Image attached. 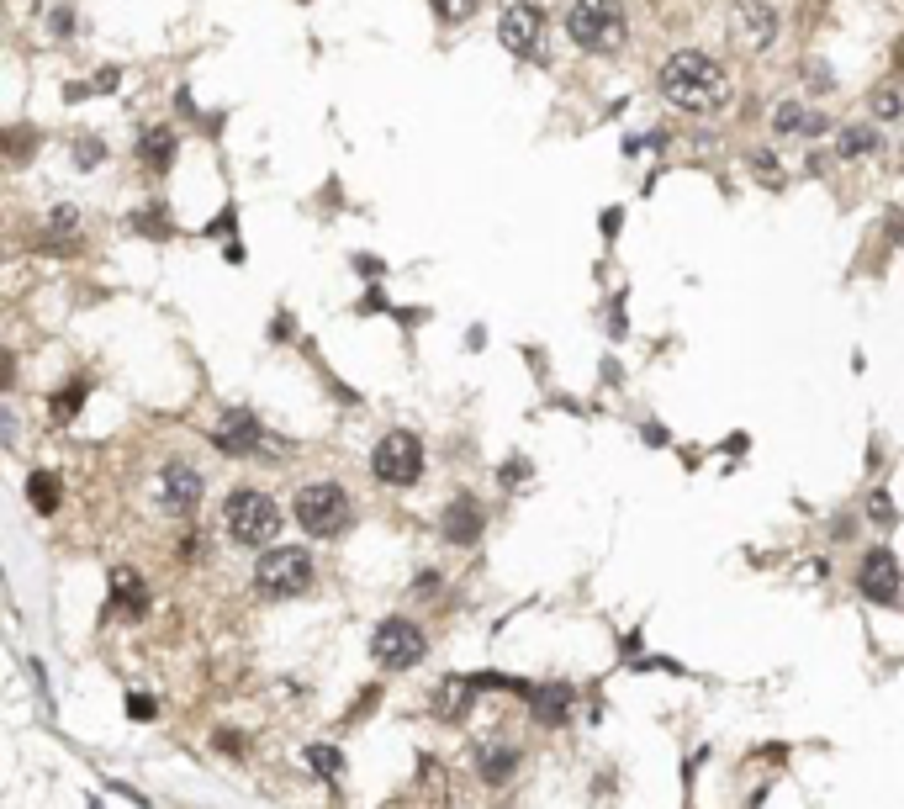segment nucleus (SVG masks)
<instances>
[{"instance_id": "nucleus-32", "label": "nucleus", "mask_w": 904, "mask_h": 809, "mask_svg": "<svg viewBox=\"0 0 904 809\" xmlns=\"http://www.w3.org/2000/svg\"><path fill=\"white\" fill-rule=\"evenodd\" d=\"M90 809H101V804H96V799H90Z\"/></svg>"}, {"instance_id": "nucleus-5", "label": "nucleus", "mask_w": 904, "mask_h": 809, "mask_svg": "<svg viewBox=\"0 0 904 809\" xmlns=\"http://www.w3.org/2000/svg\"><path fill=\"white\" fill-rule=\"evenodd\" d=\"M371 471H376V482H386V487H413L418 476H423V445H418V434H408V429L381 434L376 450H371Z\"/></svg>"}, {"instance_id": "nucleus-3", "label": "nucleus", "mask_w": 904, "mask_h": 809, "mask_svg": "<svg viewBox=\"0 0 904 809\" xmlns=\"http://www.w3.org/2000/svg\"><path fill=\"white\" fill-rule=\"evenodd\" d=\"M223 524H228V535L238 545L260 550V545H270L275 535H281V508H275V498L260 492V487H238L223 503Z\"/></svg>"}, {"instance_id": "nucleus-11", "label": "nucleus", "mask_w": 904, "mask_h": 809, "mask_svg": "<svg viewBox=\"0 0 904 809\" xmlns=\"http://www.w3.org/2000/svg\"><path fill=\"white\" fill-rule=\"evenodd\" d=\"M540 32H545V11L534 6V0H513L503 11V22H497V38H503L508 53H534L540 48Z\"/></svg>"}, {"instance_id": "nucleus-28", "label": "nucleus", "mask_w": 904, "mask_h": 809, "mask_svg": "<svg viewBox=\"0 0 904 809\" xmlns=\"http://www.w3.org/2000/svg\"><path fill=\"white\" fill-rule=\"evenodd\" d=\"M127 714H133L138 725H149L159 709H154V698H149V693H127Z\"/></svg>"}, {"instance_id": "nucleus-7", "label": "nucleus", "mask_w": 904, "mask_h": 809, "mask_svg": "<svg viewBox=\"0 0 904 809\" xmlns=\"http://www.w3.org/2000/svg\"><path fill=\"white\" fill-rule=\"evenodd\" d=\"M371 656L386 672H408L423 661V630L413 619H381L371 630Z\"/></svg>"}, {"instance_id": "nucleus-26", "label": "nucleus", "mask_w": 904, "mask_h": 809, "mask_svg": "<svg viewBox=\"0 0 904 809\" xmlns=\"http://www.w3.org/2000/svg\"><path fill=\"white\" fill-rule=\"evenodd\" d=\"M867 513H873L878 529H894V519H899L894 503H889V492H873V498H867Z\"/></svg>"}, {"instance_id": "nucleus-1", "label": "nucleus", "mask_w": 904, "mask_h": 809, "mask_svg": "<svg viewBox=\"0 0 904 809\" xmlns=\"http://www.w3.org/2000/svg\"><path fill=\"white\" fill-rule=\"evenodd\" d=\"M656 85H661V96H667V106L693 112V117H709V112H725L730 106V75L698 48H677L672 59L656 69Z\"/></svg>"}, {"instance_id": "nucleus-13", "label": "nucleus", "mask_w": 904, "mask_h": 809, "mask_svg": "<svg viewBox=\"0 0 904 809\" xmlns=\"http://www.w3.org/2000/svg\"><path fill=\"white\" fill-rule=\"evenodd\" d=\"M735 32H741L746 48H772V38H778V11L762 6V0H741V6H735Z\"/></svg>"}, {"instance_id": "nucleus-4", "label": "nucleus", "mask_w": 904, "mask_h": 809, "mask_svg": "<svg viewBox=\"0 0 904 809\" xmlns=\"http://www.w3.org/2000/svg\"><path fill=\"white\" fill-rule=\"evenodd\" d=\"M349 513L355 508H349V492L339 482H312L297 492V524L312 540H328V535H339V529H349Z\"/></svg>"}, {"instance_id": "nucleus-22", "label": "nucleus", "mask_w": 904, "mask_h": 809, "mask_svg": "<svg viewBox=\"0 0 904 809\" xmlns=\"http://www.w3.org/2000/svg\"><path fill=\"white\" fill-rule=\"evenodd\" d=\"M873 149H878L873 127H846L841 133V159H857V154H873Z\"/></svg>"}, {"instance_id": "nucleus-16", "label": "nucleus", "mask_w": 904, "mask_h": 809, "mask_svg": "<svg viewBox=\"0 0 904 809\" xmlns=\"http://www.w3.org/2000/svg\"><path fill=\"white\" fill-rule=\"evenodd\" d=\"M466 709H471V688H466V677H450V683H439V693H434V714L439 720H466Z\"/></svg>"}, {"instance_id": "nucleus-12", "label": "nucleus", "mask_w": 904, "mask_h": 809, "mask_svg": "<svg viewBox=\"0 0 904 809\" xmlns=\"http://www.w3.org/2000/svg\"><path fill=\"white\" fill-rule=\"evenodd\" d=\"M482 529H487V513H482L476 498H455L445 508V519H439V535H445L450 545H476V540H482Z\"/></svg>"}, {"instance_id": "nucleus-17", "label": "nucleus", "mask_w": 904, "mask_h": 809, "mask_svg": "<svg viewBox=\"0 0 904 809\" xmlns=\"http://www.w3.org/2000/svg\"><path fill=\"white\" fill-rule=\"evenodd\" d=\"M43 244H48V249H75V244H80V217H75V207H53Z\"/></svg>"}, {"instance_id": "nucleus-19", "label": "nucleus", "mask_w": 904, "mask_h": 809, "mask_svg": "<svg viewBox=\"0 0 904 809\" xmlns=\"http://www.w3.org/2000/svg\"><path fill=\"white\" fill-rule=\"evenodd\" d=\"M59 492H64V482H59L53 471H32V476H27V503L38 508V513L59 508Z\"/></svg>"}, {"instance_id": "nucleus-14", "label": "nucleus", "mask_w": 904, "mask_h": 809, "mask_svg": "<svg viewBox=\"0 0 904 809\" xmlns=\"http://www.w3.org/2000/svg\"><path fill=\"white\" fill-rule=\"evenodd\" d=\"M476 772H482L492 788H503L513 772H519V746H513V741H492V746H482V751H476Z\"/></svg>"}, {"instance_id": "nucleus-27", "label": "nucleus", "mask_w": 904, "mask_h": 809, "mask_svg": "<svg viewBox=\"0 0 904 809\" xmlns=\"http://www.w3.org/2000/svg\"><path fill=\"white\" fill-rule=\"evenodd\" d=\"M80 397H85V386H69V392H59V397H53V418H59V424H69V418H75V408H80Z\"/></svg>"}, {"instance_id": "nucleus-24", "label": "nucleus", "mask_w": 904, "mask_h": 809, "mask_svg": "<svg viewBox=\"0 0 904 809\" xmlns=\"http://www.w3.org/2000/svg\"><path fill=\"white\" fill-rule=\"evenodd\" d=\"M899 112H904V96H899V90H889V85H878V90H873V117L894 122Z\"/></svg>"}, {"instance_id": "nucleus-2", "label": "nucleus", "mask_w": 904, "mask_h": 809, "mask_svg": "<svg viewBox=\"0 0 904 809\" xmlns=\"http://www.w3.org/2000/svg\"><path fill=\"white\" fill-rule=\"evenodd\" d=\"M566 32H571V43L587 48V53H614L630 38V22H624L619 0H571Z\"/></svg>"}, {"instance_id": "nucleus-10", "label": "nucleus", "mask_w": 904, "mask_h": 809, "mask_svg": "<svg viewBox=\"0 0 904 809\" xmlns=\"http://www.w3.org/2000/svg\"><path fill=\"white\" fill-rule=\"evenodd\" d=\"M212 445L223 450V455H233V461H244V455H254V450L265 445V429H260V418H254L249 408H233V413L217 418Z\"/></svg>"}, {"instance_id": "nucleus-9", "label": "nucleus", "mask_w": 904, "mask_h": 809, "mask_svg": "<svg viewBox=\"0 0 904 809\" xmlns=\"http://www.w3.org/2000/svg\"><path fill=\"white\" fill-rule=\"evenodd\" d=\"M857 593L867 598V603H899V561L889 556V550H867L862 556V566H857Z\"/></svg>"}, {"instance_id": "nucleus-30", "label": "nucleus", "mask_w": 904, "mask_h": 809, "mask_svg": "<svg viewBox=\"0 0 904 809\" xmlns=\"http://www.w3.org/2000/svg\"><path fill=\"white\" fill-rule=\"evenodd\" d=\"M756 175H762L767 186H783V170L772 164V154H756Z\"/></svg>"}, {"instance_id": "nucleus-15", "label": "nucleus", "mask_w": 904, "mask_h": 809, "mask_svg": "<svg viewBox=\"0 0 904 809\" xmlns=\"http://www.w3.org/2000/svg\"><path fill=\"white\" fill-rule=\"evenodd\" d=\"M175 149H180V143H175V133H170V127H149V133H143V143H138V154H143V164H149L154 175H164V170H170Z\"/></svg>"}, {"instance_id": "nucleus-6", "label": "nucleus", "mask_w": 904, "mask_h": 809, "mask_svg": "<svg viewBox=\"0 0 904 809\" xmlns=\"http://www.w3.org/2000/svg\"><path fill=\"white\" fill-rule=\"evenodd\" d=\"M254 582H260V593L270 598H291V593H307L312 587V556L297 545H275L260 556V566H254Z\"/></svg>"}, {"instance_id": "nucleus-31", "label": "nucleus", "mask_w": 904, "mask_h": 809, "mask_svg": "<svg viewBox=\"0 0 904 809\" xmlns=\"http://www.w3.org/2000/svg\"><path fill=\"white\" fill-rule=\"evenodd\" d=\"M413 593H418V598H434V593H439V572H418Z\"/></svg>"}, {"instance_id": "nucleus-29", "label": "nucleus", "mask_w": 904, "mask_h": 809, "mask_svg": "<svg viewBox=\"0 0 904 809\" xmlns=\"http://www.w3.org/2000/svg\"><path fill=\"white\" fill-rule=\"evenodd\" d=\"M101 154H106V149H101L96 138H80V143H75V164H80V170H96Z\"/></svg>"}, {"instance_id": "nucleus-20", "label": "nucleus", "mask_w": 904, "mask_h": 809, "mask_svg": "<svg viewBox=\"0 0 904 809\" xmlns=\"http://www.w3.org/2000/svg\"><path fill=\"white\" fill-rule=\"evenodd\" d=\"M566 709H571V688H566V683H556V688H540V693H534V720H545V725H561V720H566Z\"/></svg>"}, {"instance_id": "nucleus-25", "label": "nucleus", "mask_w": 904, "mask_h": 809, "mask_svg": "<svg viewBox=\"0 0 904 809\" xmlns=\"http://www.w3.org/2000/svg\"><path fill=\"white\" fill-rule=\"evenodd\" d=\"M429 6H434L439 22H466V16L482 6V0H429Z\"/></svg>"}, {"instance_id": "nucleus-21", "label": "nucleus", "mask_w": 904, "mask_h": 809, "mask_svg": "<svg viewBox=\"0 0 904 809\" xmlns=\"http://www.w3.org/2000/svg\"><path fill=\"white\" fill-rule=\"evenodd\" d=\"M112 598L127 603V609H143V577L127 572V566H117V572H112Z\"/></svg>"}, {"instance_id": "nucleus-18", "label": "nucleus", "mask_w": 904, "mask_h": 809, "mask_svg": "<svg viewBox=\"0 0 904 809\" xmlns=\"http://www.w3.org/2000/svg\"><path fill=\"white\" fill-rule=\"evenodd\" d=\"M772 127H778V133H825V117H820V112H804L799 101H783L778 117H772Z\"/></svg>"}, {"instance_id": "nucleus-23", "label": "nucleus", "mask_w": 904, "mask_h": 809, "mask_svg": "<svg viewBox=\"0 0 904 809\" xmlns=\"http://www.w3.org/2000/svg\"><path fill=\"white\" fill-rule=\"evenodd\" d=\"M307 762L318 767V772H323L328 783H339V778H344V757H339L334 746H307Z\"/></svg>"}, {"instance_id": "nucleus-8", "label": "nucleus", "mask_w": 904, "mask_h": 809, "mask_svg": "<svg viewBox=\"0 0 904 809\" xmlns=\"http://www.w3.org/2000/svg\"><path fill=\"white\" fill-rule=\"evenodd\" d=\"M159 508L170 519H186V513L201 508V471L186 466V461H170L159 471Z\"/></svg>"}]
</instances>
